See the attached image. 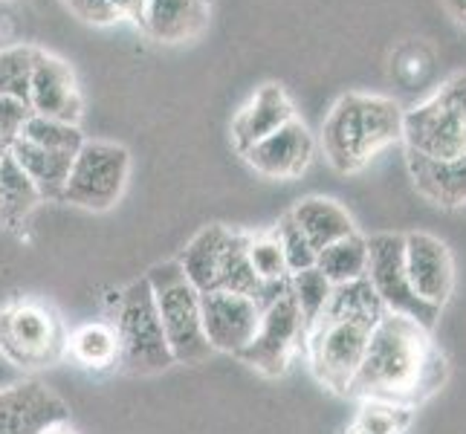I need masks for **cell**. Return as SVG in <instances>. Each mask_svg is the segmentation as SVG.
<instances>
[{"label":"cell","instance_id":"obj_28","mask_svg":"<svg viewBox=\"0 0 466 434\" xmlns=\"http://www.w3.org/2000/svg\"><path fill=\"white\" fill-rule=\"evenodd\" d=\"M247 258H249L252 272L258 276V281H264V284L290 281V269H287V258H284V249L279 244L276 232L249 235Z\"/></svg>","mask_w":466,"mask_h":434},{"label":"cell","instance_id":"obj_24","mask_svg":"<svg viewBox=\"0 0 466 434\" xmlns=\"http://www.w3.org/2000/svg\"><path fill=\"white\" fill-rule=\"evenodd\" d=\"M316 269L325 272L330 284H348L368 276V237L353 232L316 255Z\"/></svg>","mask_w":466,"mask_h":434},{"label":"cell","instance_id":"obj_4","mask_svg":"<svg viewBox=\"0 0 466 434\" xmlns=\"http://www.w3.org/2000/svg\"><path fill=\"white\" fill-rule=\"evenodd\" d=\"M146 281L154 293L159 325H163L174 365H198L212 357L215 350L208 348L203 333V293L183 276L180 264H157Z\"/></svg>","mask_w":466,"mask_h":434},{"label":"cell","instance_id":"obj_32","mask_svg":"<svg viewBox=\"0 0 466 434\" xmlns=\"http://www.w3.org/2000/svg\"><path fill=\"white\" fill-rule=\"evenodd\" d=\"M29 116H32L29 102L0 96V139H4L6 148L21 136V131H24V125H26Z\"/></svg>","mask_w":466,"mask_h":434},{"label":"cell","instance_id":"obj_31","mask_svg":"<svg viewBox=\"0 0 466 434\" xmlns=\"http://www.w3.org/2000/svg\"><path fill=\"white\" fill-rule=\"evenodd\" d=\"M276 237H279V244L284 249V258H287V269H290V276L293 272H301V269H310L316 267V249L310 247V240L308 235H304L299 229V223L293 220V215L287 212L279 223H276Z\"/></svg>","mask_w":466,"mask_h":434},{"label":"cell","instance_id":"obj_1","mask_svg":"<svg viewBox=\"0 0 466 434\" xmlns=\"http://www.w3.org/2000/svg\"><path fill=\"white\" fill-rule=\"evenodd\" d=\"M446 357L429 339L426 328L406 316L382 313L371 330L348 397L411 409L435 394L446 382Z\"/></svg>","mask_w":466,"mask_h":434},{"label":"cell","instance_id":"obj_25","mask_svg":"<svg viewBox=\"0 0 466 434\" xmlns=\"http://www.w3.org/2000/svg\"><path fill=\"white\" fill-rule=\"evenodd\" d=\"M330 289L333 284L325 278V272L310 267V269H301V272H293L290 281H287V293L296 301V308L301 313V321H304V333H308L316 318L325 310V304L330 298Z\"/></svg>","mask_w":466,"mask_h":434},{"label":"cell","instance_id":"obj_20","mask_svg":"<svg viewBox=\"0 0 466 434\" xmlns=\"http://www.w3.org/2000/svg\"><path fill=\"white\" fill-rule=\"evenodd\" d=\"M290 215L299 223V229L308 235L316 255L325 247L336 244V240L357 232L348 208L330 197H304L290 208Z\"/></svg>","mask_w":466,"mask_h":434},{"label":"cell","instance_id":"obj_14","mask_svg":"<svg viewBox=\"0 0 466 434\" xmlns=\"http://www.w3.org/2000/svg\"><path fill=\"white\" fill-rule=\"evenodd\" d=\"M61 420H67V406L38 379L0 389V434H41Z\"/></svg>","mask_w":466,"mask_h":434},{"label":"cell","instance_id":"obj_2","mask_svg":"<svg viewBox=\"0 0 466 434\" xmlns=\"http://www.w3.org/2000/svg\"><path fill=\"white\" fill-rule=\"evenodd\" d=\"M403 139V107L385 96L348 93L321 125V151L339 174H357Z\"/></svg>","mask_w":466,"mask_h":434},{"label":"cell","instance_id":"obj_36","mask_svg":"<svg viewBox=\"0 0 466 434\" xmlns=\"http://www.w3.org/2000/svg\"><path fill=\"white\" fill-rule=\"evenodd\" d=\"M6 148V145H4V139H0V151H4Z\"/></svg>","mask_w":466,"mask_h":434},{"label":"cell","instance_id":"obj_35","mask_svg":"<svg viewBox=\"0 0 466 434\" xmlns=\"http://www.w3.org/2000/svg\"><path fill=\"white\" fill-rule=\"evenodd\" d=\"M348 434H362V431H357V429H350V431H348Z\"/></svg>","mask_w":466,"mask_h":434},{"label":"cell","instance_id":"obj_17","mask_svg":"<svg viewBox=\"0 0 466 434\" xmlns=\"http://www.w3.org/2000/svg\"><path fill=\"white\" fill-rule=\"evenodd\" d=\"M409 174L417 191L441 208L466 206V154L452 159H431L406 151Z\"/></svg>","mask_w":466,"mask_h":434},{"label":"cell","instance_id":"obj_12","mask_svg":"<svg viewBox=\"0 0 466 434\" xmlns=\"http://www.w3.org/2000/svg\"><path fill=\"white\" fill-rule=\"evenodd\" d=\"M313 154H316V139L308 131V125L296 116L287 125H281L276 134L255 142L240 156L247 159V166L255 174L267 177V180H296V177H301L310 168Z\"/></svg>","mask_w":466,"mask_h":434},{"label":"cell","instance_id":"obj_37","mask_svg":"<svg viewBox=\"0 0 466 434\" xmlns=\"http://www.w3.org/2000/svg\"><path fill=\"white\" fill-rule=\"evenodd\" d=\"M0 223H4V220H0Z\"/></svg>","mask_w":466,"mask_h":434},{"label":"cell","instance_id":"obj_8","mask_svg":"<svg viewBox=\"0 0 466 434\" xmlns=\"http://www.w3.org/2000/svg\"><path fill=\"white\" fill-rule=\"evenodd\" d=\"M127 177H131V154L125 145L85 139L73 156L67 186L58 203L85 208V212H107L122 200Z\"/></svg>","mask_w":466,"mask_h":434},{"label":"cell","instance_id":"obj_5","mask_svg":"<svg viewBox=\"0 0 466 434\" xmlns=\"http://www.w3.org/2000/svg\"><path fill=\"white\" fill-rule=\"evenodd\" d=\"M110 325L119 339V368L131 374H159L174 365L154 293L146 278L127 284L114 296Z\"/></svg>","mask_w":466,"mask_h":434},{"label":"cell","instance_id":"obj_34","mask_svg":"<svg viewBox=\"0 0 466 434\" xmlns=\"http://www.w3.org/2000/svg\"><path fill=\"white\" fill-rule=\"evenodd\" d=\"M41 434H78V431L70 426V420H61V423H53L50 429H44Z\"/></svg>","mask_w":466,"mask_h":434},{"label":"cell","instance_id":"obj_30","mask_svg":"<svg viewBox=\"0 0 466 434\" xmlns=\"http://www.w3.org/2000/svg\"><path fill=\"white\" fill-rule=\"evenodd\" d=\"M67 4L87 24H114V21L142 24V12H146V0H67Z\"/></svg>","mask_w":466,"mask_h":434},{"label":"cell","instance_id":"obj_33","mask_svg":"<svg viewBox=\"0 0 466 434\" xmlns=\"http://www.w3.org/2000/svg\"><path fill=\"white\" fill-rule=\"evenodd\" d=\"M446 6L455 15V21L466 26V0H446Z\"/></svg>","mask_w":466,"mask_h":434},{"label":"cell","instance_id":"obj_26","mask_svg":"<svg viewBox=\"0 0 466 434\" xmlns=\"http://www.w3.org/2000/svg\"><path fill=\"white\" fill-rule=\"evenodd\" d=\"M38 53H41L38 46L29 44H15L0 50V96L29 102V85H32V70H35Z\"/></svg>","mask_w":466,"mask_h":434},{"label":"cell","instance_id":"obj_16","mask_svg":"<svg viewBox=\"0 0 466 434\" xmlns=\"http://www.w3.org/2000/svg\"><path fill=\"white\" fill-rule=\"evenodd\" d=\"M296 119V110L287 90L281 85H261L252 93V99L238 110L232 119V142L238 154L249 151L255 142L276 134L281 125Z\"/></svg>","mask_w":466,"mask_h":434},{"label":"cell","instance_id":"obj_18","mask_svg":"<svg viewBox=\"0 0 466 434\" xmlns=\"http://www.w3.org/2000/svg\"><path fill=\"white\" fill-rule=\"evenodd\" d=\"M208 4L212 0H146L142 29L154 41L183 44L198 38L208 24Z\"/></svg>","mask_w":466,"mask_h":434},{"label":"cell","instance_id":"obj_10","mask_svg":"<svg viewBox=\"0 0 466 434\" xmlns=\"http://www.w3.org/2000/svg\"><path fill=\"white\" fill-rule=\"evenodd\" d=\"M299 348H304V321L290 293H284L261 313L258 330L252 342L238 353V359L264 377H281Z\"/></svg>","mask_w":466,"mask_h":434},{"label":"cell","instance_id":"obj_21","mask_svg":"<svg viewBox=\"0 0 466 434\" xmlns=\"http://www.w3.org/2000/svg\"><path fill=\"white\" fill-rule=\"evenodd\" d=\"M12 156L18 159V166L26 171V177L35 183L38 195L44 200H61V191L67 186L70 166L76 154H64V151H50L41 148V145H32L26 139H15L9 145Z\"/></svg>","mask_w":466,"mask_h":434},{"label":"cell","instance_id":"obj_27","mask_svg":"<svg viewBox=\"0 0 466 434\" xmlns=\"http://www.w3.org/2000/svg\"><path fill=\"white\" fill-rule=\"evenodd\" d=\"M18 139H26L32 145H41V148L50 151H64V154H76L85 145V134L78 125H67L58 119H46V116H35L32 114L24 125V131Z\"/></svg>","mask_w":466,"mask_h":434},{"label":"cell","instance_id":"obj_22","mask_svg":"<svg viewBox=\"0 0 466 434\" xmlns=\"http://www.w3.org/2000/svg\"><path fill=\"white\" fill-rule=\"evenodd\" d=\"M67 359L82 371L105 374L119 368V339L110 321H85L67 336Z\"/></svg>","mask_w":466,"mask_h":434},{"label":"cell","instance_id":"obj_9","mask_svg":"<svg viewBox=\"0 0 466 434\" xmlns=\"http://www.w3.org/2000/svg\"><path fill=\"white\" fill-rule=\"evenodd\" d=\"M368 281H371L385 313H397L431 330L441 318V308L414 293L406 272V235L380 232L368 237Z\"/></svg>","mask_w":466,"mask_h":434},{"label":"cell","instance_id":"obj_23","mask_svg":"<svg viewBox=\"0 0 466 434\" xmlns=\"http://www.w3.org/2000/svg\"><path fill=\"white\" fill-rule=\"evenodd\" d=\"M44 203L38 195L35 183L29 180L26 171L18 166V159L12 156L9 148L0 151V220L18 223L29 212H35V206Z\"/></svg>","mask_w":466,"mask_h":434},{"label":"cell","instance_id":"obj_13","mask_svg":"<svg viewBox=\"0 0 466 434\" xmlns=\"http://www.w3.org/2000/svg\"><path fill=\"white\" fill-rule=\"evenodd\" d=\"M29 107L35 116L58 119L67 125L82 122V87H78L76 70L67 61L53 56V53H38L35 70H32V85H29Z\"/></svg>","mask_w":466,"mask_h":434},{"label":"cell","instance_id":"obj_19","mask_svg":"<svg viewBox=\"0 0 466 434\" xmlns=\"http://www.w3.org/2000/svg\"><path fill=\"white\" fill-rule=\"evenodd\" d=\"M232 237H235V229L223 227V223H212V227H203L180 252L177 264H180L183 276L195 284L200 293H215L218 289L220 269L232 247Z\"/></svg>","mask_w":466,"mask_h":434},{"label":"cell","instance_id":"obj_15","mask_svg":"<svg viewBox=\"0 0 466 434\" xmlns=\"http://www.w3.org/2000/svg\"><path fill=\"white\" fill-rule=\"evenodd\" d=\"M406 272H409L414 293L443 310V304L449 301L455 287L452 252H449L443 240L429 232H409L406 235Z\"/></svg>","mask_w":466,"mask_h":434},{"label":"cell","instance_id":"obj_11","mask_svg":"<svg viewBox=\"0 0 466 434\" xmlns=\"http://www.w3.org/2000/svg\"><path fill=\"white\" fill-rule=\"evenodd\" d=\"M261 304L249 296L227 293V289L203 293V333L208 348L238 357L252 342L261 325Z\"/></svg>","mask_w":466,"mask_h":434},{"label":"cell","instance_id":"obj_7","mask_svg":"<svg viewBox=\"0 0 466 434\" xmlns=\"http://www.w3.org/2000/svg\"><path fill=\"white\" fill-rule=\"evenodd\" d=\"M406 151L431 159L466 154V70L449 76L423 105L403 114Z\"/></svg>","mask_w":466,"mask_h":434},{"label":"cell","instance_id":"obj_29","mask_svg":"<svg viewBox=\"0 0 466 434\" xmlns=\"http://www.w3.org/2000/svg\"><path fill=\"white\" fill-rule=\"evenodd\" d=\"M411 423V409L400 403H380V399H362V411L353 429L362 434H403Z\"/></svg>","mask_w":466,"mask_h":434},{"label":"cell","instance_id":"obj_3","mask_svg":"<svg viewBox=\"0 0 466 434\" xmlns=\"http://www.w3.org/2000/svg\"><path fill=\"white\" fill-rule=\"evenodd\" d=\"M67 325L38 298H15L0 308V357L21 371H44L67 359Z\"/></svg>","mask_w":466,"mask_h":434},{"label":"cell","instance_id":"obj_6","mask_svg":"<svg viewBox=\"0 0 466 434\" xmlns=\"http://www.w3.org/2000/svg\"><path fill=\"white\" fill-rule=\"evenodd\" d=\"M380 318L374 316H350L325 310L316 325L304 333V353L321 385L336 394H348L357 377L368 339Z\"/></svg>","mask_w":466,"mask_h":434}]
</instances>
